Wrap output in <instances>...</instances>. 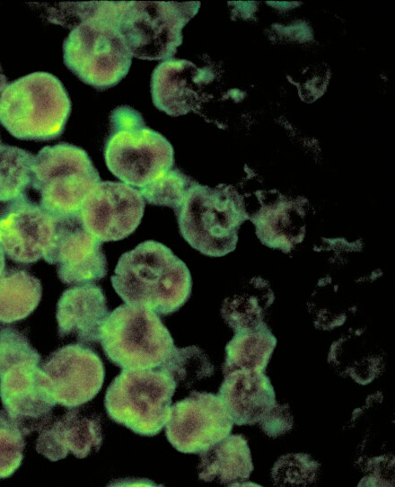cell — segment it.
<instances>
[{
  "label": "cell",
  "instance_id": "6da1fadb",
  "mask_svg": "<svg viewBox=\"0 0 395 487\" xmlns=\"http://www.w3.org/2000/svg\"><path fill=\"white\" fill-rule=\"evenodd\" d=\"M83 5L63 43L64 63L83 83L105 90L127 75L133 56L117 27L118 2Z\"/></svg>",
  "mask_w": 395,
  "mask_h": 487
},
{
  "label": "cell",
  "instance_id": "7a4b0ae2",
  "mask_svg": "<svg viewBox=\"0 0 395 487\" xmlns=\"http://www.w3.org/2000/svg\"><path fill=\"white\" fill-rule=\"evenodd\" d=\"M110 280L125 304L161 315L178 311L189 298L192 288L187 265L170 248L153 240L124 252Z\"/></svg>",
  "mask_w": 395,
  "mask_h": 487
},
{
  "label": "cell",
  "instance_id": "3957f363",
  "mask_svg": "<svg viewBox=\"0 0 395 487\" xmlns=\"http://www.w3.org/2000/svg\"><path fill=\"white\" fill-rule=\"evenodd\" d=\"M40 359L22 332L0 330V425L15 428L23 436L49 423L57 404L48 377L39 367Z\"/></svg>",
  "mask_w": 395,
  "mask_h": 487
},
{
  "label": "cell",
  "instance_id": "277c9868",
  "mask_svg": "<svg viewBox=\"0 0 395 487\" xmlns=\"http://www.w3.org/2000/svg\"><path fill=\"white\" fill-rule=\"evenodd\" d=\"M71 106L57 76L34 72L8 84L0 98V123L16 138L51 140L63 133Z\"/></svg>",
  "mask_w": 395,
  "mask_h": 487
},
{
  "label": "cell",
  "instance_id": "5b68a950",
  "mask_svg": "<svg viewBox=\"0 0 395 487\" xmlns=\"http://www.w3.org/2000/svg\"><path fill=\"white\" fill-rule=\"evenodd\" d=\"M110 128L104 159L110 172L121 182L139 190L172 168L171 144L145 126L142 115L133 108L114 109Z\"/></svg>",
  "mask_w": 395,
  "mask_h": 487
},
{
  "label": "cell",
  "instance_id": "8992f818",
  "mask_svg": "<svg viewBox=\"0 0 395 487\" xmlns=\"http://www.w3.org/2000/svg\"><path fill=\"white\" fill-rule=\"evenodd\" d=\"M174 213L185 241L210 257L233 252L240 226L249 219L241 197L231 186L213 189L197 182Z\"/></svg>",
  "mask_w": 395,
  "mask_h": 487
},
{
  "label": "cell",
  "instance_id": "52a82bcc",
  "mask_svg": "<svg viewBox=\"0 0 395 487\" xmlns=\"http://www.w3.org/2000/svg\"><path fill=\"white\" fill-rule=\"evenodd\" d=\"M177 385L160 367L122 369L106 390L108 416L140 436H155L168 421Z\"/></svg>",
  "mask_w": 395,
  "mask_h": 487
},
{
  "label": "cell",
  "instance_id": "ba28073f",
  "mask_svg": "<svg viewBox=\"0 0 395 487\" xmlns=\"http://www.w3.org/2000/svg\"><path fill=\"white\" fill-rule=\"evenodd\" d=\"M100 341L109 360L122 369L159 367L175 346L155 312L127 304L106 318Z\"/></svg>",
  "mask_w": 395,
  "mask_h": 487
},
{
  "label": "cell",
  "instance_id": "9c48e42d",
  "mask_svg": "<svg viewBox=\"0 0 395 487\" xmlns=\"http://www.w3.org/2000/svg\"><path fill=\"white\" fill-rule=\"evenodd\" d=\"M101 182L88 154L69 143L47 146L35 155L32 186L40 205L56 217L79 214L82 203Z\"/></svg>",
  "mask_w": 395,
  "mask_h": 487
},
{
  "label": "cell",
  "instance_id": "30bf717a",
  "mask_svg": "<svg viewBox=\"0 0 395 487\" xmlns=\"http://www.w3.org/2000/svg\"><path fill=\"white\" fill-rule=\"evenodd\" d=\"M198 2H118L117 27L133 57L171 58L182 42V29L196 14Z\"/></svg>",
  "mask_w": 395,
  "mask_h": 487
},
{
  "label": "cell",
  "instance_id": "8fae6325",
  "mask_svg": "<svg viewBox=\"0 0 395 487\" xmlns=\"http://www.w3.org/2000/svg\"><path fill=\"white\" fill-rule=\"evenodd\" d=\"M233 419L212 393L192 392L171 406L165 433L178 451L199 454L230 435Z\"/></svg>",
  "mask_w": 395,
  "mask_h": 487
},
{
  "label": "cell",
  "instance_id": "7c38bea8",
  "mask_svg": "<svg viewBox=\"0 0 395 487\" xmlns=\"http://www.w3.org/2000/svg\"><path fill=\"white\" fill-rule=\"evenodd\" d=\"M145 205L137 189L101 181L82 203L79 217L83 226L101 242L119 241L139 226Z\"/></svg>",
  "mask_w": 395,
  "mask_h": 487
},
{
  "label": "cell",
  "instance_id": "4fadbf2b",
  "mask_svg": "<svg viewBox=\"0 0 395 487\" xmlns=\"http://www.w3.org/2000/svg\"><path fill=\"white\" fill-rule=\"evenodd\" d=\"M57 403L75 408L91 401L101 390L105 370L100 356L83 343L67 344L41 364Z\"/></svg>",
  "mask_w": 395,
  "mask_h": 487
},
{
  "label": "cell",
  "instance_id": "5bb4252c",
  "mask_svg": "<svg viewBox=\"0 0 395 487\" xmlns=\"http://www.w3.org/2000/svg\"><path fill=\"white\" fill-rule=\"evenodd\" d=\"M43 259L57 266L60 281L67 285L89 284L107 274L101 242L83 226L79 214L57 217L56 234Z\"/></svg>",
  "mask_w": 395,
  "mask_h": 487
},
{
  "label": "cell",
  "instance_id": "9a60e30c",
  "mask_svg": "<svg viewBox=\"0 0 395 487\" xmlns=\"http://www.w3.org/2000/svg\"><path fill=\"white\" fill-rule=\"evenodd\" d=\"M57 230V217L22 197L0 210V247L13 261L31 264L43 258Z\"/></svg>",
  "mask_w": 395,
  "mask_h": 487
},
{
  "label": "cell",
  "instance_id": "2e32d148",
  "mask_svg": "<svg viewBox=\"0 0 395 487\" xmlns=\"http://www.w3.org/2000/svg\"><path fill=\"white\" fill-rule=\"evenodd\" d=\"M84 409L75 407L48 423L37 439V452L53 462L65 458L69 452L78 458L97 452L102 443L101 419Z\"/></svg>",
  "mask_w": 395,
  "mask_h": 487
},
{
  "label": "cell",
  "instance_id": "e0dca14e",
  "mask_svg": "<svg viewBox=\"0 0 395 487\" xmlns=\"http://www.w3.org/2000/svg\"><path fill=\"white\" fill-rule=\"evenodd\" d=\"M103 290L92 283L65 290L57 305L59 337H75L82 343L100 341L101 329L109 316Z\"/></svg>",
  "mask_w": 395,
  "mask_h": 487
},
{
  "label": "cell",
  "instance_id": "ac0fdd59",
  "mask_svg": "<svg viewBox=\"0 0 395 487\" xmlns=\"http://www.w3.org/2000/svg\"><path fill=\"white\" fill-rule=\"evenodd\" d=\"M217 396L233 424L254 425L275 404L276 394L265 372L238 369L224 375Z\"/></svg>",
  "mask_w": 395,
  "mask_h": 487
},
{
  "label": "cell",
  "instance_id": "d6986e66",
  "mask_svg": "<svg viewBox=\"0 0 395 487\" xmlns=\"http://www.w3.org/2000/svg\"><path fill=\"white\" fill-rule=\"evenodd\" d=\"M198 71L194 64L184 59L171 58L161 62L151 77L154 106L173 117L188 113L196 98Z\"/></svg>",
  "mask_w": 395,
  "mask_h": 487
},
{
  "label": "cell",
  "instance_id": "ffe728a7",
  "mask_svg": "<svg viewBox=\"0 0 395 487\" xmlns=\"http://www.w3.org/2000/svg\"><path fill=\"white\" fill-rule=\"evenodd\" d=\"M199 456L198 478L206 483L238 486L249 479L254 468L248 440L241 434L228 435Z\"/></svg>",
  "mask_w": 395,
  "mask_h": 487
},
{
  "label": "cell",
  "instance_id": "44dd1931",
  "mask_svg": "<svg viewBox=\"0 0 395 487\" xmlns=\"http://www.w3.org/2000/svg\"><path fill=\"white\" fill-rule=\"evenodd\" d=\"M329 364L342 376H350L360 385H367L384 369L382 351L368 343L359 332L334 341L328 356Z\"/></svg>",
  "mask_w": 395,
  "mask_h": 487
},
{
  "label": "cell",
  "instance_id": "7402d4cb",
  "mask_svg": "<svg viewBox=\"0 0 395 487\" xmlns=\"http://www.w3.org/2000/svg\"><path fill=\"white\" fill-rule=\"evenodd\" d=\"M276 339L265 323L236 332L225 346L224 375L238 369L265 372Z\"/></svg>",
  "mask_w": 395,
  "mask_h": 487
},
{
  "label": "cell",
  "instance_id": "603a6c76",
  "mask_svg": "<svg viewBox=\"0 0 395 487\" xmlns=\"http://www.w3.org/2000/svg\"><path fill=\"white\" fill-rule=\"evenodd\" d=\"M42 294L40 281L29 272L9 269L0 275V323H13L30 315Z\"/></svg>",
  "mask_w": 395,
  "mask_h": 487
},
{
  "label": "cell",
  "instance_id": "cb8c5ba5",
  "mask_svg": "<svg viewBox=\"0 0 395 487\" xmlns=\"http://www.w3.org/2000/svg\"><path fill=\"white\" fill-rule=\"evenodd\" d=\"M273 302L274 293L268 283L254 278L240 293L224 299L221 314L234 332L251 329L264 323L265 312Z\"/></svg>",
  "mask_w": 395,
  "mask_h": 487
},
{
  "label": "cell",
  "instance_id": "d4e9b609",
  "mask_svg": "<svg viewBox=\"0 0 395 487\" xmlns=\"http://www.w3.org/2000/svg\"><path fill=\"white\" fill-rule=\"evenodd\" d=\"M250 220L262 244L285 252H290L304 236L303 216L292 207L267 208L253 215Z\"/></svg>",
  "mask_w": 395,
  "mask_h": 487
},
{
  "label": "cell",
  "instance_id": "484cf974",
  "mask_svg": "<svg viewBox=\"0 0 395 487\" xmlns=\"http://www.w3.org/2000/svg\"><path fill=\"white\" fill-rule=\"evenodd\" d=\"M35 155L0 141V203L27 196L32 186Z\"/></svg>",
  "mask_w": 395,
  "mask_h": 487
},
{
  "label": "cell",
  "instance_id": "4316f807",
  "mask_svg": "<svg viewBox=\"0 0 395 487\" xmlns=\"http://www.w3.org/2000/svg\"><path fill=\"white\" fill-rule=\"evenodd\" d=\"M159 367L172 377L177 386L186 388L204 377L211 376L215 371L206 354L195 345L185 348L174 346Z\"/></svg>",
  "mask_w": 395,
  "mask_h": 487
},
{
  "label": "cell",
  "instance_id": "83f0119b",
  "mask_svg": "<svg viewBox=\"0 0 395 487\" xmlns=\"http://www.w3.org/2000/svg\"><path fill=\"white\" fill-rule=\"evenodd\" d=\"M194 182L180 170L171 168L138 190L145 202L169 207L175 212Z\"/></svg>",
  "mask_w": 395,
  "mask_h": 487
},
{
  "label": "cell",
  "instance_id": "f1b7e54d",
  "mask_svg": "<svg viewBox=\"0 0 395 487\" xmlns=\"http://www.w3.org/2000/svg\"><path fill=\"white\" fill-rule=\"evenodd\" d=\"M320 466L309 454L289 453L275 462L271 477L276 486H307L316 480Z\"/></svg>",
  "mask_w": 395,
  "mask_h": 487
},
{
  "label": "cell",
  "instance_id": "f546056e",
  "mask_svg": "<svg viewBox=\"0 0 395 487\" xmlns=\"http://www.w3.org/2000/svg\"><path fill=\"white\" fill-rule=\"evenodd\" d=\"M24 436L15 428L0 425V479L11 476L21 466Z\"/></svg>",
  "mask_w": 395,
  "mask_h": 487
},
{
  "label": "cell",
  "instance_id": "4dcf8cb0",
  "mask_svg": "<svg viewBox=\"0 0 395 487\" xmlns=\"http://www.w3.org/2000/svg\"><path fill=\"white\" fill-rule=\"evenodd\" d=\"M259 423L263 432L273 438L290 431L294 421L289 405L287 403L279 404L276 402Z\"/></svg>",
  "mask_w": 395,
  "mask_h": 487
},
{
  "label": "cell",
  "instance_id": "1f68e13d",
  "mask_svg": "<svg viewBox=\"0 0 395 487\" xmlns=\"http://www.w3.org/2000/svg\"><path fill=\"white\" fill-rule=\"evenodd\" d=\"M7 85H8L7 79L5 75L2 73V68L0 66V98Z\"/></svg>",
  "mask_w": 395,
  "mask_h": 487
},
{
  "label": "cell",
  "instance_id": "d6a6232c",
  "mask_svg": "<svg viewBox=\"0 0 395 487\" xmlns=\"http://www.w3.org/2000/svg\"><path fill=\"white\" fill-rule=\"evenodd\" d=\"M5 261H4V253L3 250L0 247V275L3 273L4 269Z\"/></svg>",
  "mask_w": 395,
  "mask_h": 487
}]
</instances>
